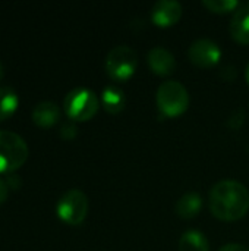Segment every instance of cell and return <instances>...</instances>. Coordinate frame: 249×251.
Listing matches in <instances>:
<instances>
[{
    "instance_id": "cell-20",
    "label": "cell",
    "mask_w": 249,
    "mask_h": 251,
    "mask_svg": "<svg viewBox=\"0 0 249 251\" xmlns=\"http://www.w3.org/2000/svg\"><path fill=\"white\" fill-rule=\"evenodd\" d=\"M9 197V185L6 182V179L0 178V204H3Z\"/></svg>"
},
{
    "instance_id": "cell-11",
    "label": "cell",
    "mask_w": 249,
    "mask_h": 251,
    "mask_svg": "<svg viewBox=\"0 0 249 251\" xmlns=\"http://www.w3.org/2000/svg\"><path fill=\"white\" fill-rule=\"evenodd\" d=\"M31 118L37 126L47 129L57 124L60 118V109L54 101H40L32 109Z\"/></svg>"
},
{
    "instance_id": "cell-14",
    "label": "cell",
    "mask_w": 249,
    "mask_h": 251,
    "mask_svg": "<svg viewBox=\"0 0 249 251\" xmlns=\"http://www.w3.org/2000/svg\"><path fill=\"white\" fill-rule=\"evenodd\" d=\"M179 251H210V243L207 237L198 229L185 231L178 243Z\"/></svg>"
},
{
    "instance_id": "cell-16",
    "label": "cell",
    "mask_w": 249,
    "mask_h": 251,
    "mask_svg": "<svg viewBox=\"0 0 249 251\" xmlns=\"http://www.w3.org/2000/svg\"><path fill=\"white\" fill-rule=\"evenodd\" d=\"M203 4L214 13H227V12H235L239 7L238 0H204Z\"/></svg>"
},
{
    "instance_id": "cell-19",
    "label": "cell",
    "mask_w": 249,
    "mask_h": 251,
    "mask_svg": "<svg viewBox=\"0 0 249 251\" xmlns=\"http://www.w3.org/2000/svg\"><path fill=\"white\" fill-rule=\"evenodd\" d=\"M219 251H249V247L244 244H238V243H230V244L223 246Z\"/></svg>"
},
{
    "instance_id": "cell-18",
    "label": "cell",
    "mask_w": 249,
    "mask_h": 251,
    "mask_svg": "<svg viewBox=\"0 0 249 251\" xmlns=\"http://www.w3.org/2000/svg\"><path fill=\"white\" fill-rule=\"evenodd\" d=\"M238 121L241 122V124H244V110H241V109H238L236 112H233V115L229 118V121H227V125L232 128V129H239L241 128V125L238 124Z\"/></svg>"
},
{
    "instance_id": "cell-6",
    "label": "cell",
    "mask_w": 249,
    "mask_h": 251,
    "mask_svg": "<svg viewBox=\"0 0 249 251\" xmlns=\"http://www.w3.org/2000/svg\"><path fill=\"white\" fill-rule=\"evenodd\" d=\"M88 197L78 188L66 191L57 201L56 213L68 225H81L88 215Z\"/></svg>"
},
{
    "instance_id": "cell-5",
    "label": "cell",
    "mask_w": 249,
    "mask_h": 251,
    "mask_svg": "<svg viewBox=\"0 0 249 251\" xmlns=\"http://www.w3.org/2000/svg\"><path fill=\"white\" fill-rule=\"evenodd\" d=\"M100 100L97 94L85 87H78L70 90L65 100H63V109L69 119L84 122L94 118V115L98 112Z\"/></svg>"
},
{
    "instance_id": "cell-15",
    "label": "cell",
    "mask_w": 249,
    "mask_h": 251,
    "mask_svg": "<svg viewBox=\"0 0 249 251\" xmlns=\"http://www.w3.org/2000/svg\"><path fill=\"white\" fill-rule=\"evenodd\" d=\"M19 104L16 91L10 87H0V121L10 118Z\"/></svg>"
},
{
    "instance_id": "cell-17",
    "label": "cell",
    "mask_w": 249,
    "mask_h": 251,
    "mask_svg": "<svg viewBox=\"0 0 249 251\" xmlns=\"http://www.w3.org/2000/svg\"><path fill=\"white\" fill-rule=\"evenodd\" d=\"M60 137L66 141H70L76 137L78 134V128L73 122H65L62 126H60V131H59Z\"/></svg>"
},
{
    "instance_id": "cell-4",
    "label": "cell",
    "mask_w": 249,
    "mask_h": 251,
    "mask_svg": "<svg viewBox=\"0 0 249 251\" xmlns=\"http://www.w3.org/2000/svg\"><path fill=\"white\" fill-rule=\"evenodd\" d=\"M28 159V144L12 131H0V174H12Z\"/></svg>"
},
{
    "instance_id": "cell-9",
    "label": "cell",
    "mask_w": 249,
    "mask_h": 251,
    "mask_svg": "<svg viewBox=\"0 0 249 251\" xmlns=\"http://www.w3.org/2000/svg\"><path fill=\"white\" fill-rule=\"evenodd\" d=\"M147 63H148L150 69L158 76L172 75L175 72V68H176V59H175L173 53L170 50H167L166 47H161V46L153 47L148 51Z\"/></svg>"
},
{
    "instance_id": "cell-7",
    "label": "cell",
    "mask_w": 249,
    "mask_h": 251,
    "mask_svg": "<svg viewBox=\"0 0 249 251\" xmlns=\"http://www.w3.org/2000/svg\"><path fill=\"white\" fill-rule=\"evenodd\" d=\"M188 57L195 66L208 69V68L216 66L220 62L222 49L216 41L210 38H198L192 41V44L189 46Z\"/></svg>"
},
{
    "instance_id": "cell-3",
    "label": "cell",
    "mask_w": 249,
    "mask_h": 251,
    "mask_svg": "<svg viewBox=\"0 0 249 251\" xmlns=\"http://www.w3.org/2000/svg\"><path fill=\"white\" fill-rule=\"evenodd\" d=\"M138 68L136 51L126 44L113 47L104 60V71L114 82H123L134 76Z\"/></svg>"
},
{
    "instance_id": "cell-13",
    "label": "cell",
    "mask_w": 249,
    "mask_h": 251,
    "mask_svg": "<svg viewBox=\"0 0 249 251\" xmlns=\"http://www.w3.org/2000/svg\"><path fill=\"white\" fill-rule=\"evenodd\" d=\"M201 209H203V197L195 191H189L183 194L175 206L176 215L182 219L195 218L201 212Z\"/></svg>"
},
{
    "instance_id": "cell-23",
    "label": "cell",
    "mask_w": 249,
    "mask_h": 251,
    "mask_svg": "<svg viewBox=\"0 0 249 251\" xmlns=\"http://www.w3.org/2000/svg\"><path fill=\"white\" fill-rule=\"evenodd\" d=\"M245 76H247V81H248L249 84V62L248 65H247V69H245Z\"/></svg>"
},
{
    "instance_id": "cell-21",
    "label": "cell",
    "mask_w": 249,
    "mask_h": 251,
    "mask_svg": "<svg viewBox=\"0 0 249 251\" xmlns=\"http://www.w3.org/2000/svg\"><path fill=\"white\" fill-rule=\"evenodd\" d=\"M6 182H7L9 188H12V190H18V188H21V185H22L21 178H19V176H16V175H7Z\"/></svg>"
},
{
    "instance_id": "cell-22",
    "label": "cell",
    "mask_w": 249,
    "mask_h": 251,
    "mask_svg": "<svg viewBox=\"0 0 249 251\" xmlns=\"http://www.w3.org/2000/svg\"><path fill=\"white\" fill-rule=\"evenodd\" d=\"M3 76H4V69H3V66H1V63H0V81L3 79Z\"/></svg>"
},
{
    "instance_id": "cell-10",
    "label": "cell",
    "mask_w": 249,
    "mask_h": 251,
    "mask_svg": "<svg viewBox=\"0 0 249 251\" xmlns=\"http://www.w3.org/2000/svg\"><path fill=\"white\" fill-rule=\"evenodd\" d=\"M230 34L236 43L244 46L249 44V1L241 3L233 12L230 19Z\"/></svg>"
},
{
    "instance_id": "cell-8",
    "label": "cell",
    "mask_w": 249,
    "mask_h": 251,
    "mask_svg": "<svg viewBox=\"0 0 249 251\" xmlns=\"http://www.w3.org/2000/svg\"><path fill=\"white\" fill-rule=\"evenodd\" d=\"M182 18V4L176 0H158L151 9V21L160 26H173Z\"/></svg>"
},
{
    "instance_id": "cell-2",
    "label": "cell",
    "mask_w": 249,
    "mask_h": 251,
    "mask_svg": "<svg viewBox=\"0 0 249 251\" xmlns=\"http://www.w3.org/2000/svg\"><path fill=\"white\" fill-rule=\"evenodd\" d=\"M156 103L161 116L176 118L186 112L189 106V93L182 82L169 79L157 88Z\"/></svg>"
},
{
    "instance_id": "cell-1",
    "label": "cell",
    "mask_w": 249,
    "mask_h": 251,
    "mask_svg": "<svg viewBox=\"0 0 249 251\" xmlns=\"http://www.w3.org/2000/svg\"><path fill=\"white\" fill-rule=\"evenodd\" d=\"M210 212L223 222L242 219L249 210V190L236 179H223L210 191Z\"/></svg>"
},
{
    "instance_id": "cell-12",
    "label": "cell",
    "mask_w": 249,
    "mask_h": 251,
    "mask_svg": "<svg viewBox=\"0 0 249 251\" xmlns=\"http://www.w3.org/2000/svg\"><path fill=\"white\" fill-rule=\"evenodd\" d=\"M101 104L107 113L117 115L126 106V94L119 85L109 84L107 87H104L101 93Z\"/></svg>"
}]
</instances>
